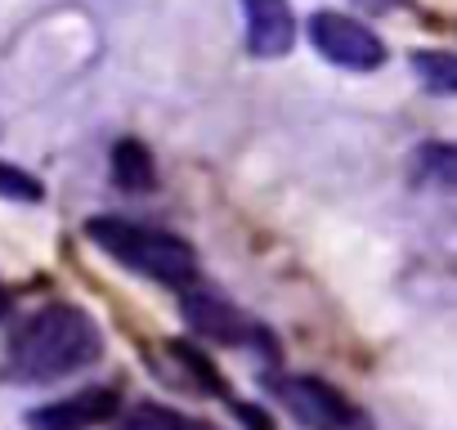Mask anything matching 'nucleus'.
Segmentation results:
<instances>
[{"label":"nucleus","instance_id":"obj_1","mask_svg":"<svg viewBox=\"0 0 457 430\" xmlns=\"http://www.w3.org/2000/svg\"><path fill=\"white\" fill-rule=\"evenodd\" d=\"M104 354L99 323L77 305H46L23 318L10 336V376L14 381H59L90 368Z\"/></svg>","mask_w":457,"mask_h":430},{"label":"nucleus","instance_id":"obj_2","mask_svg":"<svg viewBox=\"0 0 457 430\" xmlns=\"http://www.w3.org/2000/svg\"><path fill=\"white\" fill-rule=\"evenodd\" d=\"M86 238L108 252L117 265L153 278V283H166V287H188L197 278V256L184 238L166 234V229H148V225H135V220H121V215H95L86 225Z\"/></svg>","mask_w":457,"mask_h":430},{"label":"nucleus","instance_id":"obj_3","mask_svg":"<svg viewBox=\"0 0 457 430\" xmlns=\"http://www.w3.org/2000/svg\"><path fill=\"white\" fill-rule=\"evenodd\" d=\"M310 41H314V50H319L323 59H332L337 68H350V72H372V68L386 63L381 37H377L368 23L350 19V14L319 10V14L310 19Z\"/></svg>","mask_w":457,"mask_h":430},{"label":"nucleus","instance_id":"obj_4","mask_svg":"<svg viewBox=\"0 0 457 430\" xmlns=\"http://www.w3.org/2000/svg\"><path fill=\"white\" fill-rule=\"evenodd\" d=\"M274 394L305 430H350L354 426V408L341 399L337 385L319 376H278Z\"/></svg>","mask_w":457,"mask_h":430},{"label":"nucleus","instance_id":"obj_5","mask_svg":"<svg viewBox=\"0 0 457 430\" xmlns=\"http://www.w3.org/2000/svg\"><path fill=\"white\" fill-rule=\"evenodd\" d=\"M112 412H117V390L90 385V390H77V394L54 399L46 408H32L28 412V430H95Z\"/></svg>","mask_w":457,"mask_h":430},{"label":"nucleus","instance_id":"obj_6","mask_svg":"<svg viewBox=\"0 0 457 430\" xmlns=\"http://www.w3.org/2000/svg\"><path fill=\"white\" fill-rule=\"evenodd\" d=\"M247 14V50L256 59H283L296 41V19L287 0H243Z\"/></svg>","mask_w":457,"mask_h":430},{"label":"nucleus","instance_id":"obj_7","mask_svg":"<svg viewBox=\"0 0 457 430\" xmlns=\"http://www.w3.org/2000/svg\"><path fill=\"white\" fill-rule=\"evenodd\" d=\"M184 318L193 323V332H202V336H211V341H220V345H243V341H252V323L228 305L224 296H215V292H206V287H193V292H184Z\"/></svg>","mask_w":457,"mask_h":430},{"label":"nucleus","instance_id":"obj_8","mask_svg":"<svg viewBox=\"0 0 457 430\" xmlns=\"http://www.w3.org/2000/svg\"><path fill=\"white\" fill-rule=\"evenodd\" d=\"M112 179H117V188H126V193H153V188H157L153 153H148L139 139H117V148H112Z\"/></svg>","mask_w":457,"mask_h":430},{"label":"nucleus","instance_id":"obj_9","mask_svg":"<svg viewBox=\"0 0 457 430\" xmlns=\"http://www.w3.org/2000/svg\"><path fill=\"white\" fill-rule=\"evenodd\" d=\"M117 430H211V426H202L175 408H162V403H139L117 421Z\"/></svg>","mask_w":457,"mask_h":430},{"label":"nucleus","instance_id":"obj_10","mask_svg":"<svg viewBox=\"0 0 457 430\" xmlns=\"http://www.w3.org/2000/svg\"><path fill=\"white\" fill-rule=\"evenodd\" d=\"M412 68H417V77L435 95H453L457 90V59L453 54H444V50H417L412 54Z\"/></svg>","mask_w":457,"mask_h":430},{"label":"nucleus","instance_id":"obj_11","mask_svg":"<svg viewBox=\"0 0 457 430\" xmlns=\"http://www.w3.org/2000/svg\"><path fill=\"white\" fill-rule=\"evenodd\" d=\"M0 197H10V202H41L46 188H41L37 175H28V170H19L10 161H0Z\"/></svg>","mask_w":457,"mask_h":430},{"label":"nucleus","instance_id":"obj_12","mask_svg":"<svg viewBox=\"0 0 457 430\" xmlns=\"http://www.w3.org/2000/svg\"><path fill=\"white\" fill-rule=\"evenodd\" d=\"M417 161H421V170H430V179L444 184V188L457 179V161H453V148H448V144H430V148H421Z\"/></svg>","mask_w":457,"mask_h":430},{"label":"nucleus","instance_id":"obj_13","mask_svg":"<svg viewBox=\"0 0 457 430\" xmlns=\"http://www.w3.org/2000/svg\"><path fill=\"white\" fill-rule=\"evenodd\" d=\"M238 417H243V421H247L252 430H274V421H270V417H265L261 408H252V403H238Z\"/></svg>","mask_w":457,"mask_h":430}]
</instances>
